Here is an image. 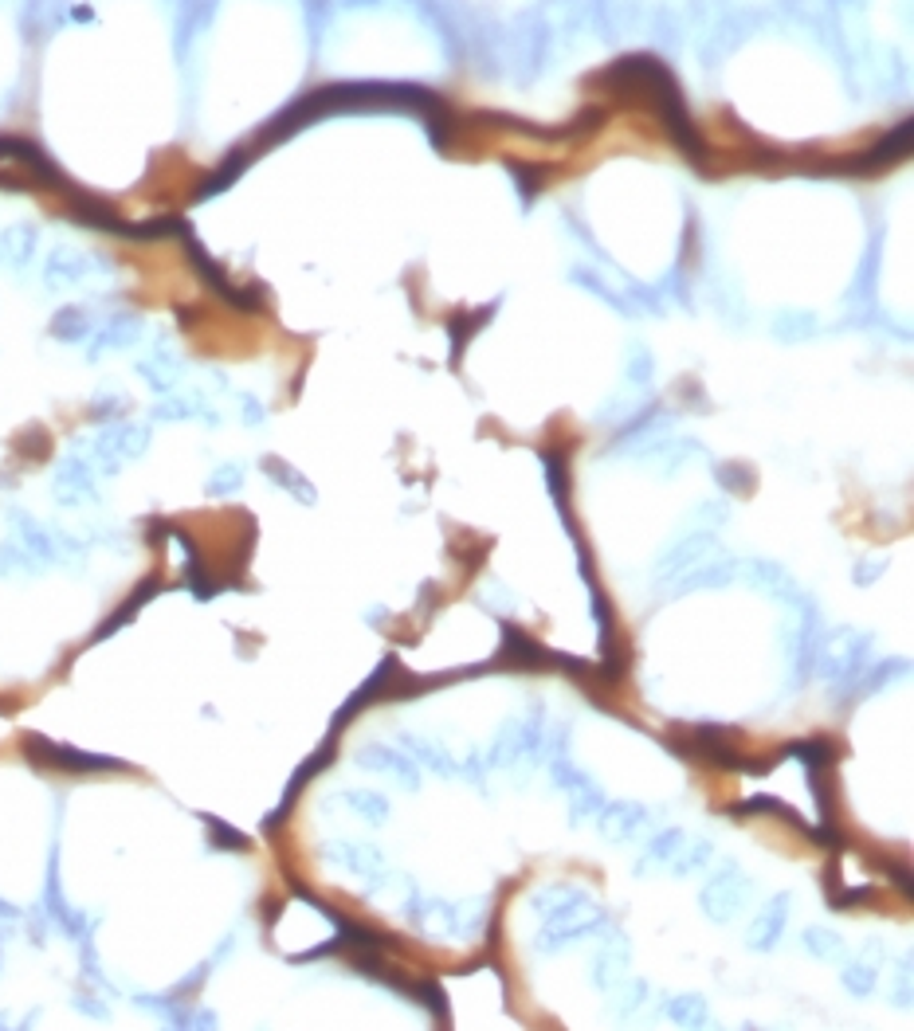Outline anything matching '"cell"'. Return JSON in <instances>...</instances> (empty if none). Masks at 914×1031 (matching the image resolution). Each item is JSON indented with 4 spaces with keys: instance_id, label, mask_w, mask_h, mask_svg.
Listing matches in <instances>:
<instances>
[{
    "instance_id": "1",
    "label": "cell",
    "mask_w": 914,
    "mask_h": 1031,
    "mask_svg": "<svg viewBox=\"0 0 914 1031\" xmlns=\"http://www.w3.org/2000/svg\"><path fill=\"white\" fill-rule=\"evenodd\" d=\"M24 749H28V757H32V761H39V765H55V769H67V772L126 769V761H118V757H98V753H83V749H71V746H55V741L39 738V733H28Z\"/></svg>"
},
{
    "instance_id": "2",
    "label": "cell",
    "mask_w": 914,
    "mask_h": 1031,
    "mask_svg": "<svg viewBox=\"0 0 914 1031\" xmlns=\"http://www.w3.org/2000/svg\"><path fill=\"white\" fill-rule=\"evenodd\" d=\"M745 906V882L738 870H722L714 882H706L703 890V910L711 914L714 921H726L730 914H738V910Z\"/></svg>"
},
{
    "instance_id": "3",
    "label": "cell",
    "mask_w": 914,
    "mask_h": 1031,
    "mask_svg": "<svg viewBox=\"0 0 914 1031\" xmlns=\"http://www.w3.org/2000/svg\"><path fill=\"white\" fill-rule=\"evenodd\" d=\"M503 659H515L518 667H526V671H542V667H549L546 659H554V656H549L538 639H530L523 628L503 623Z\"/></svg>"
},
{
    "instance_id": "4",
    "label": "cell",
    "mask_w": 914,
    "mask_h": 1031,
    "mask_svg": "<svg viewBox=\"0 0 914 1031\" xmlns=\"http://www.w3.org/2000/svg\"><path fill=\"white\" fill-rule=\"evenodd\" d=\"M785 910H789V895H778V898L770 902V910H765V914L750 926V945H753V949H773V945H778L785 921H789V914H785Z\"/></svg>"
},
{
    "instance_id": "5",
    "label": "cell",
    "mask_w": 914,
    "mask_h": 1031,
    "mask_svg": "<svg viewBox=\"0 0 914 1031\" xmlns=\"http://www.w3.org/2000/svg\"><path fill=\"white\" fill-rule=\"evenodd\" d=\"M361 765L373 769V772H389V777H397L400 785L416 788V769H412V757H400V753H392L385 746H369L366 753H361Z\"/></svg>"
},
{
    "instance_id": "6",
    "label": "cell",
    "mask_w": 914,
    "mask_h": 1031,
    "mask_svg": "<svg viewBox=\"0 0 914 1031\" xmlns=\"http://www.w3.org/2000/svg\"><path fill=\"white\" fill-rule=\"evenodd\" d=\"M157 592H161V581H157V577H150V581H142V584H137V589L130 592V600H126V604H122V608H118V612H114V616H111V620H106V623H98L95 639H106V636H114V631H118V628H122V623H130V620H134V612H137V608H142V604H145V600H150V597H157Z\"/></svg>"
},
{
    "instance_id": "7",
    "label": "cell",
    "mask_w": 914,
    "mask_h": 1031,
    "mask_svg": "<svg viewBox=\"0 0 914 1031\" xmlns=\"http://www.w3.org/2000/svg\"><path fill=\"white\" fill-rule=\"evenodd\" d=\"M644 816H647V812L636 808V804H608L605 820H601V831H605V836H613V839H632L636 831L644 828Z\"/></svg>"
},
{
    "instance_id": "8",
    "label": "cell",
    "mask_w": 914,
    "mask_h": 1031,
    "mask_svg": "<svg viewBox=\"0 0 914 1031\" xmlns=\"http://www.w3.org/2000/svg\"><path fill=\"white\" fill-rule=\"evenodd\" d=\"M55 494L63 502H75V499H91L95 494V479L86 474V467L78 459H67L63 467H59V479H55Z\"/></svg>"
},
{
    "instance_id": "9",
    "label": "cell",
    "mask_w": 914,
    "mask_h": 1031,
    "mask_svg": "<svg viewBox=\"0 0 914 1031\" xmlns=\"http://www.w3.org/2000/svg\"><path fill=\"white\" fill-rule=\"evenodd\" d=\"M781 757H797L809 765V772H828L832 761H836V749L828 746V741H793V746H785Z\"/></svg>"
},
{
    "instance_id": "10",
    "label": "cell",
    "mask_w": 914,
    "mask_h": 1031,
    "mask_svg": "<svg viewBox=\"0 0 914 1031\" xmlns=\"http://www.w3.org/2000/svg\"><path fill=\"white\" fill-rule=\"evenodd\" d=\"M263 471H271V479L279 483V487H287L291 494H299V499L307 502V507L314 502V487H310L307 479H302L299 471H291L287 463H279V459H263Z\"/></svg>"
},
{
    "instance_id": "11",
    "label": "cell",
    "mask_w": 914,
    "mask_h": 1031,
    "mask_svg": "<svg viewBox=\"0 0 914 1031\" xmlns=\"http://www.w3.org/2000/svg\"><path fill=\"white\" fill-rule=\"evenodd\" d=\"M750 812H773V816H781L785 824H797V828H809L804 820L793 812L789 804H781L778 796H750L745 804H738V808H730V816H750Z\"/></svg>"
},
{
    "instance_id": "12",
    "label": "cell",
    "mask_w": 914,
    "mask_h": 1031,
    "mask_svg": "<svg viewBox=\"0 0 914 1031\" xmlns=\"http://www.w3.org/2000/svg\"><path fill=\"white\" fill-rule=\"evenodd\" d=\"M667 1016H671L675 1024H683V1027H703L706 1024V1004L699 996H675L671 1004H667Z\"/></svg>"
},
{
    "instance_id": "13",
    "label": "cell",
    "mask_w": 914,
    "mask_h": 1031,
    "mask_svg": "<svg viewBox=\"0 0 914 1031\" xmlns=\"http://www.w3.org/2000/svg\"><path fill=\"white\" fill-rule=\"evenodd\" d=\"M711 545H714V541H711V538H706V533H695V538H691V541H683V545H679V549H675V553H671V557H667V573H683V569H687V565H695V561H699V557H703V553H706V549H711Z\"/></svg>"
},
{
    "instance_id": "14",
    "label": "cell",
    "mask_w": 914,
    "mask_h": 1031,
    "mask_svg": "<svg viewBox=\"0 0 914 1031\" xmlns=\"http://www.w3.org/2000/svg\"><path fill=\"white\" fill-rule=\"evenodd\" d=\"M0 243H4L8 260H12L16 267H24L28 255H32V247H36V232H32V227H12V232L0 235Z\"/></svg>"
},
{
    "instance_id": "15",
    "label": "cell",
    "mask_w": 914,
    "mask_h": 1031,
    "mask_svg": "<svg viewBox=\"0 0 914 1031\" xmlns=\"http://www.w3.org/2000/svg\"><path fill=\"white\" fill-rule=\"evenodd\" d=\"M330 859L342 862V867H350V870H377L381 867V855L369 847H330Z\"/></svg>"
},
{
    "instance_id": "16",
    "label": "cell",
    "mask_w": 914,
    "mask_h": 1031,
    "mask_svg": "<svg viewBox=\"0 0 914 1031\" xmlns=\"http://www.w3.org/2000/svg\"><path fill=\"white\" fill-rule=\"evenodd\" d=\"M12 522L20 525V533H24V538H20V541H24V549H28V553H36V557H44V561H52V553H55V549H52V541H47V533L39 530V525H36L32 518H24V514H16Z\"/></svg>"
},
{
    "instance_id": "17",
    "label": "cell",
    "mask_w": 914,
    "mask_h": 1031,
    "mask_svg": "<svg viewBox=\"0 0 914 1031\" xmlns=\"http://www.w3.org/2000/svg\"><path fill=\"white\" fill-rule=\"evenodd\" d=\"M86 330H91V322H86V314H83V310H59V314H55V322H52V334H55V338H63V342L83 338Z\"/></svg>"
},
{
    "instance_id": "18",
    "label": "cell",
    "mask_w": 914,
    "mask_h": 1031,
    "mask_svg": "<svg viewBox=\"0 0 914 1031\" xmlns=\"http://www.w3.org/2000/svg\"><path fill=\"white\" fill-rule=\"evenodd\" d=\"M346 804L358 808V812H366L369 824H381V820L389 816V800L377 796V792H346Z\"/></svg>"
},
{
    "instance_id": "19",
    "label": "cell",
    "mask_w": 914,
    "mask_h": 1031,
    "mask_svg": "<svg viewBox=\"0 0 914 1031\" xmlns=\"http://www.w3.org/2000/svg\"><path fill=\"white\" fill-rule=\"evenodd\" d=\"M204 828H209V839L216 847H224V851H243L248 847V839L240 836L235 828H228L224 820H216V816H204Z\"/></svg>"
},
{
    "instance_id": "20",
    "label": "cell",
    "mask_w": 914,
    "mask_h": 1031,
    "mask_svg": "<svg viewBox=\"0 0 914 1031\" xmlns=\"http://www.w3.org/2000/svg\"><path fill=\"white\" fill-rule=\"evenodd\" d=\"M719 483L726 491H734V494H750L753 491V474H750V467H742V463H722Z\"/></svg>"
},
{
    "instance_id": "21",
    "label": "cell",
    "mask_w": 914,
    "mask_h": 1031,
    "mask_svg": "<svg viewBox=\"0 0 914 1031\" xmlns=\"http://www.w3.org/2000/svg\"><path fill=\"white\" fill-rule=\"evenodd\" d=\"M734 581V565H706L703 573H695L691 581H683V592L691 589H714V584H726Z\"/></svg>"
},
{
    "instance_id": "22",
    "label": "cell",
    "mask_w": 914,
    "mask_h": 1031,
    "mask_svg": "<svg viewBox=\"0 0 914 1031\" xmlns=\"http://www.w3.org/2000/svg\"><path fill=\"white\" fill-rule=\"evenodd\" d=\"M804 941H809V953L812 957H840V937L836 934H824V929H804Z\"/></svg>"
},
{
    "instance_id": "23",
    "label": "cell",
    "mask_w": 914,
    "mask_h": 1031,
    "mask_svg": "<svg viewBox=\"0 0 914 1031\" xmlns=\"http://www.w3.org/2000/svg\"><path fill=\"white\" fill-rule=\"evenodd\" d=\"M542 463H546V474H549V491H554V499L562 502V510H565V467H562V455L546 451Z\"/></svg>"
},
{
    "instance_id": "24",
    "label": "cell",
    "mask_w": 914,
    "mask_h": 1031,
    "mask_svg": "<svg viewBox=\"0 0 914 1031\" xmlns=\"http://www.w3.org/2000/svg\"><path fill=\"white\" fill-rule=\"evenodd\" d=\"M871 985H876V977H871L868 965H852L848 973H844V988H848V993H856V996H868Z\"/></svg>"
},
{
    "instance_id": "25",
    "label": "cell",
    "mask_w": 914,
    "mask_h": 1031,
    "mask_svg": "<svg viewBox=\"0 0 914 1031\" xmlns=\"http://www.w3.org/2000/svg\"><path fill=\"white\" fill-rule=\"evenodd\" d=\"M240 483H243L240 467H220V471H216V479H209V494H232Z\"/></svg>"
},
{
    "instance_id": "26",
    "label": "cell",
    "mask_w": 914,
    "mask_h": 1031,
    "mask_svg": "<svg viewBox=\"0 0 914 1031\" xmlns=\"http://www.w3.org/2000/svg\"><path fill=\"white\" fill-rule=\"evenodd\" d=\"M871 895H876L871 887H856V890H840V887H836V890H832V906L848 910V906H860V902H868Z\"/></svg>"
},
{
    "instance_id": "27",
    "label": "cell",
    "mask_w": 914,
    "mask_h": 1031,
    "mask_svg": "<svg viewBox=\"0 0 914 1031\" xmlns=\"http://www.w3.org/2000/svg\"><path fill=\"white\" fill-rule=\"evenodd\" d=\"M679 844H683L679 831H663V836L652 844V862H667V859L675 855V847H679Z\"/></svg>"
},
{
    "instance_id": "28",
    "label": "cell",
    "mask_w": 914,
    "mask_h": 1031,
    "mask_svg": "<svg viewBox=\"0 0 914 1031\" xmlns=\"http://www.w3.org/2000/svg\"><path fill=\"white\" fill-rule=\"evenodd\" d=\"M706 859H711V844L691 847V855H687L683 862H675V875H691V870H695V867H703Z\"/></svg>"
},
{
    "instance_id": "29",
    "label": "cell",
    "mask_w": 914,
    "mask_h": 1031,
    "mask_svg": "<svg viewBox=\"0 0 914 1031\" xmlns=\"http://www.w3.org/2000/svg\"><path fill=\"white\" fill-rule=\"evenodd\" d=\"M0 918H16V906H8L4 898H0Z\"/></svg>"
},
{
    "instance_id": "30",
    "label": "cell",
    "mask_w": 914,
    "mask_h": 1031,
    "mask_svg": "<svg viewBox=\"0 0 914 1031\" xmlns=\"http://www.w3.org/2000/svg\"><path fill=\"white\" fill-rule=\"evenodd\" d=\"M0 965H4V953H0Z\"/></svg>"
}]
</instances>
